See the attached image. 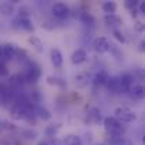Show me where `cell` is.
<instances>
[{"instance_id": "30bf717a", "label": "cell", "mask_w": 145, "mask_h": 145, "mask_svg": "<svg viewBox=\"0 0 145 145\" xmlns=\"http://www.w3.org/2000/svg\"><path fill=\"white\" fill-rule=\"evenodd\" d=\"M51 62L55 68H61L62 63H63V56H62V52L58 48H52L51 49Z\"/></svg>"}, {"instance_id": "44dd1931", "label": "cell", "mask_w": 145, "mask_h": 145, "mask_svg": "<svg viewBox=\"0 0 145 145\" xmlns=\"http://www.w3.org/2000/svg\"><path fill=\"white\" fill-rule=\"evenodd\" d=\"M89 75L88 73H80V75H78L76 78H75V83L78 85V86H80V88H83V86H86L88 85V82H89Z\"/></svg>"}, {"instance_id": "7402d4cb", "label": "cell", "mask_w": 145, "mask_h": 145, "mask_svg": "<svg viewBox=\"0 0 145 145\" xmlns=\"http://www.w3.org/2000/svg\"><path fill=\"white\" fill-rule=\"evenodd\" d=\"M18 16H20V18H30V16H31V8H30L28 6H21V7L18 8Z\"/></svg>"}, {"instance_id": "484cf974", "label": "cell", "mask_w": 145, "mask_h": 145, "mask_svg": "<svg viewBox=\"0 0 145 145\" xmlns=\"http://www.w3.org/2000/svg\"><path fill=\"white\" fill-rule=\"evenodd\" d=\"M138 7H140V11H141V13L144 14V13H145V3L140 1V3H138Z\"/></svg>"}, {"instance_id": "3957f363", "label": "cell", "mask_w": 145, "mask_h": 145, "mask_svg": "<svg viewBox=\"0 0 145 145\" xmlns=\"http://www.w3.org/2000/svg\"><path fill=\"white\" fill-rule=\"evenodd\" d=\"M21 75H23V78H24V82L34 83V82H37V80L40 79V76H41V69H40V66H38L37 63L30 62L28 66L25 68V71H24Z\"/></svg>"}, {"instance_id": "9a60e30c", "label": "cell", "mask_w": 145, "mask_h": 145, "mask_svg": "<svg viewBox=\"0 0 145 145\" xmlns=\"http://www.w3.org/2000/svg\"><path fill=\"white\" fill-rule=\"evenodd\" d=\"M104 21H106V24L110 25V27H114V25H120V24H123L121 18L117 17L116 14H107V16L104 17Z\"/></svg>"}, {"instance_id": "8992f818", "label": "cell", "mask_w": 145, "mask_h": 145, "mask_svg": "<svg viewBox=\"0 0 145 145\" xmlns=\"http://www.w3.org/2000/svg\"><path fill=\"white\" fill-rule=\"evenodd\" d=\"M52 14H54L56 18L62 20V18L68 17V14H69V7H68L65 3H55V4L52 6Z\"/></svg>"}, {"instance_id": "4fadbf2b", "label": "cell", "mask_w": 145, "mask_h": 145, "mask_svg": "<svg viewBox=\"0 0 145 145\" xmlns=\"http://www.w3.org/2000/svg\"><path fill=\"white\" fill-rule=\"evenodd\" d=\"M14 24L18 27V28H21V30H25V31H31L34 27H33V23H31V20L30 18H17L16 21H14Z\"/></svg>"}, {"instance_id": "6da1fadb", "label": "cell", "mask_w": 145, "mask_h": 145, "mask_svg": "<svg viewBox=\"0 0 145 145\" xmlns=\"http://www.w3.org/2000/svg\"><path fill=\"white\" fill-rule=\"evenodd\" d=\"M103 124H104V130L113 137H121L124 134L123 124L118 123L114 117H106L103 120Z\"/></svg>"}, {"instance_id": "ac0fdd59", "label": "cell", "mask_w": 145, "mask_h": 145, "mask_svg": "<svg viewBox=\"0 0 145 145\" xmlns=\"http://www.w3.org/2000/svg\"><path fill=\"white\" fill-rule=\"evenodd\" d=\"M47 82H48V85L56 86V88H65V86H66L65 80L61 79V78H58V76H48V78H47Z\"/></svg>"}, {"instance_id": "5bb4252c", "label": "cell", "mask_w": 145, "mask_h": 145, "mask_svg": "<svg viewBox=\"0 0 145 145\" xmlns=\"http://www.w3.org/2000/svg\"><path fill=\"white\" fill-rule=\"evenodd\" d=\"M62 145H82V138L75 134H69L63 138Z\"/></svg>"}, {"instance_id": "5b68a950", "label": "cell", "mask_w": 145, "mask_h": 145, "mask_svg": "<svg viewBox=\"0 0 145 145\" xmlns=\"http://www.w3.org/2000/svg\"><path fill=\"white\" fill-rule=\"evenodd\" d=\"M106 86H107L108 92H111V93H121V92H124L120 76H111V78H108Z\"/></svg>"}, {"instance_id": "8fae6325", "label": "cell", "mask_w": 145, "mask_h": 145, "mask_svg": "<svg viewBox=\"0 0 145 145\" xmlns=\"http://www.w3.org/2000/svg\"><path fill=\"white\" fill-rule=\"evenodd\" d=\"M86 59H88V54H86L85 49H76V51L72 54V56H71V61H72V63H75V65H80V63H83Z\"/></svg>"}, {"instance_id": "ba28073f", "label": "cell", "mask_w": 145, "mask_h": 145, "mask_svg": "<svg viewBox=\"0 0 145 145\" xmlns=\"http://www.w3.org/2000/svg\"><path fill=\"white\" fill-rule=\"evenodd\" d=\"M120 79H121V85H123V90L124 92H128L133 88V85L137 83L135 76L133 73H124L123 76H120Z\"/></svg>"}, {"instance_id": "7a4b0ae2", "label": "cell", "mask_w": 145, "mask_h": 145, "mask_svg": "<svg viewBox=\"0 0 145 145\" xmlns=\"http://www.w3.org/2000/svg\"><path fill=\"white\" fill-rule=\"evenodd\" d=\"M114 118L121 124H128L137 118V114L128 107H117L114 110Z\"/></svg>"}, {"instance_id": "ffe728a7", "label": "cell", "mask_w": 145, "mask_h": 145, "mask_svg": "<svg viewBox=\"0 0 145 145\" xmlns=\"http://www.w3.org/2000/svg\"><path fill=\"white\" fill-rule=\"evenodd\" d=\"M35 113L38 114V117L44 121H49L51 120V113L45 107H35Z\"/></svg>"}, {"instance_id": "cb8c5ba5", "label": "cell", "mask_w": 145, "mask_h": 145, "mask_svg": "<svg viewBox=\"0 0 145 145\" xmlns=\"http://www.w3.org/2000/svg\"><path fill=\"white\" fill-rule=\"evenodd\" d=\"M28 41H30V42H31V44L35 47V49H37V51H42V42H41V41H40L37 37H30V38H28Z\"/></svg>"}, {"instance_id": "9c48e42d", "label": "cell", "mask_w": 145, "mask_h": 145, "mask_svg": "<svg viewBox=\"0 0 145 145\" xmlns=\"http://www.w3.org/2000/svg\"><path fill=\"white\" fill-rule=\"evenodd\" d=\"M110 76L107 75V72L106 71H99L96 75H95V78L92 79V82H93V85L96 86V88H101V86H104L106 83H107V79H108Z\"/></svg>"}, {"instance_id": "e0dca14e", "label": "cell", "mask_w": 145, "mask_h": 145, "mask_svg": "<svg viewBox=\"0 0 145 145\" xmlns=\"http://www.w3.org/2000/svg\"><path fill=\"white\" fill-rule=\"evenodd\" d=\"M100 118H101V116H100V110L99 108L95 107V108L89 110V114H88V121L89 123H99Z\"/></svg>"}, {"instance_id": "52a82bcc", "label": "cell", "mask_w": 145, "mask_h": 145, "mask_svg": "<svg viewBox=\"0 0 145 145\" xmlns=\"http://www.w3.org/2000/svg\"><path fill=\"white\" fill-rule=\"evenodd\" d=\"M93 49L96 51L97 54H104L110 49V42L106 37H97L96 40L93 41Z\"/></svg>"}, {"instance_id": "d6986e66", "label": "cell", "mask_w": 145, "mask_h": 145, "mask_svg": "<svg viewBox=\"0 0 145 145\" xmlns=\"http://www.w3.org/2000/svg\"><path fill=\"white\" fill-rule=\"evenodd\" d=\"M101 8H103V11L107 13V14H114L116 10H117V4H116L114 1H104L103 6H101Z\"/></svg>"}, {"instance_id": "2e32d148", "label": "cell", "mask_w": 145, "mask_h": 145, "mask_svg": "<svg viewBox=\"0 0 145 145\" xmlns=\"http://www.w3.org/2000/svg\"><path fill=\"white\" fill-rule=\"evenodd\" d=\"M13 11H14V4L10 1H3V3H0V13L1 14H4V16H10V14H13Z\"/></svg>"}, {"instance_id": "f1b7e54d", "label": "cell", "mask_w": 145, "mask_h": 145, "mask_svg": "<svg viewBox=\"0 0 145 145\" xmlns=\"http://www.w3.org/2000/svg\"><path fill=\"white\" fill-rule=\"evenodd\" d=\"M100 145H104V144H100Z\"/></svg>"}, {"instance_id": "603a6c76", "label": "cell", "mask_w": 145, "mask_h": 145, "mask_svg": "<svg viewBox=\"0 0 145 145\" xmlns=\"http://www.w3.org/2000/svg\"><path fill=\"white\" fill-rule=\"evenodd\" d=\"M80 20L85 23V24H88V25H93L95 24V18H93V16L90 14V13H82L80 14Z\"/></svg>"}, {"instance_id": "d4e9b609", "label": "cell", "mask_w": 145, "mask_h": 145, "mask_svg": "<svg viewBox=\"0 0 145 145\" xmlns=\"http://www.w3.org/2000/svg\"><path fill=\"white\" fill-rule=\"evenodd\" d=\"M113 34H114V37H116L117 41H120V42H125V37H124V34H123L120 30H114Z\"/></svg>"}, {"instance_id": "7c38bea8", "label": "cell", "mask_w": 145, "mask_h": 145, "mask_svg": "<svg viewBox=\"0 0 145 145\" xmlns=\"http://www.w3.org/2000/svg\"><path fill=\"white\" fill-rule=\"evenodd\" d=\"M128 92H130V95L134 97V99L141 100V99H144V95H145L144 85H142V83H140V82H137L135 85H133V88H131Z\"/></svg>"}, {"instance_id": "4316f807", "label": "cell", "mask_w": 145, "mask_h": 145, "mask_svg": "<svg viewBox=\"0 0 145 145\" xmlns=\"http://www.w3.org/2000/svg\"><path fill=\"white\" fill-rule=\"evenodd\" d=\"M3 128H4V125H3V123H1V121H0V131H1V130H3Z\"/></svg>"}, {"instance_id": "277c9868", "label": "cell", "mask_w": 145, "mask_h": 145, "mask_svg": "<svg viewBox=\"0 0 145 145\" xmlns=\"http://www.w3.org/2000/svg\"><path fill=\"white\" fill-rule=\"evenodd\" d=\"M18 49L20 48H18V47H17V44H14V42H7V44L1 45V55H3L4 61L13 59V58L17 55Z\"/></svg>"}, {"instance_id": "83f0119b", "label": "cell", "mask_w": 145, "mask_h": 145, "mask_svg": "<svg viewBox=\"0 0 145 145\" xmlns=\"http://www.w3.org/2000/svg\"><path fill=\"white\" fill-rule=\"evenodd\" d=\"M38 145H47V144H38Z\"/></svg>"}]
</instances>
